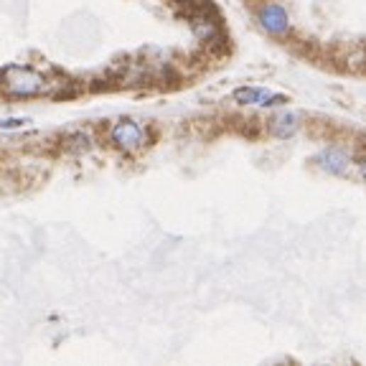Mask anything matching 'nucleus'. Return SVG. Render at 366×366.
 Returning a JSON list of instances; mask_svg holds the SVG:
<instances>
[{
  "label": "nucleus",
  "mask_w": 366,
  "mask_h": 366,
  "mask_svg": "<svg viewBox=\"0 0 366 366\" xmlns=\"http://www.w3.org/2000/svg\"><path fill=\"white\" fill-rule=\"evenodd\" d=\"M257 23L267 36L274 38H285L290 33V16H287L285 6L274 3V0H267L257 8Z\"/></svg>",
  "instance_id": "4"
},
{
  "label": "nucleus",
  "mask_w": 366,
  "mask_h": 366,
  "mask_svg": "<svg viewBox=\"0 0 366 366\" xmlns=\"http://www.w3.org/2000/svg\"><path fill=\"white\" fill-rule=\"evenodd\" d=\"M28 125V117H11V120H0V130H13Z\"/></svg>",
  "instance_id": "7"
},
{
  "label": "nucleus",
  "mask_w": 366,
  "mask_h": 366,
  "mask_svg": "<svg viewBox=\"0 0 366 366\" xmlns=\"http://www.w3.org/2000/svg\"><path fill=\"white\" fill-rule=\"evenodd\" d=\"M356 168H359V176H361V181L366 183V152L361 155L359 160H356Z\"/></svg>",
  "instance_id": "8"
},
{
  "label": "nucleus",
  "mask_w": 366,
  "mask_h": 366,
  "mask_svg": "<svg viewBox=\"0 0 366 366\" xmlns=\"http://www.w3.org/2000/svg\"><path fill=\"white\" fill-rule=\"evenodd\" d=\"M313 163L323 173H328V176H346L356 165V160L348 145H343V143H331V145L321 148V150L316 152Z\"/></svg>",
  "instance_id": "2"
},
{
  "label": "nucleus",
  "mask_w": 366,
  "mask_h": 366,
  "mask_svg": "<svg viewBox=\"0 0 366 366\" xmlns=\"http://www.w3.org/2000/svg\"><path fill=\"white\" fill-rule=\"evenodd\" d=\"M300 128H303V117L290 110L277 112L267 120V133L272 135L274 140H290L300 133Z\"/></svg>",
  "instance_id": "6"
},
{
  "label": "nucleus",
  "mask_w": 366,
  "mask_h": 366,
  "mask_svg": "<svg viewBox=\"0 0 366 366\" xmlns=\"http://www.w3.org/2000/svg\"><path fill=\"white\" fill-rule=\"evenodd\" d=\"M0 84L13 97H36L41 92H46V79L43 74L33 72L28 67H6L0 74Z\"/></svg>",
  "instance_id": "1"
},
{
  "label": "nucleus",
  "mask_w": 366,
  "mask_h": 366,
  "mask_svg": "<svg viewBox=\"0 0 366 366\" xmlns=\"http://www.w3.org/2000/svg\"><path fill=\"white\" fill-rule=\"evenodd\" d=\"M110 143L115 148L125 152H133V150H140L143 145L148 143V133L138 120H117L115 125L110 128Z\"/></svg>",
  "instance_id": "3"
},
{
  "label": "nucleus",
  "mask_w": 366,
  "mask_h": 366,
  "mask_svg": "<svg viewBox=\"0 0 366 366\" xmlns=\"http://www.w3.org/2000/svg\"><path fill=\"white\" fill-rule=\"evenodd\" d=\"M234 102L242 107H277V104H287V94L272 92L267 87H239L234 89Z\"/></svg>",
  "instance_id": "5"
}]
</instances>
